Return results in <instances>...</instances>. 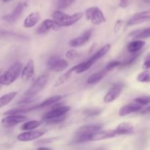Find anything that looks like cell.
I'll return each instance as SVG.
<instances>
[{
    "mask_svg": "<svg viewBox=\"0 0 150 150\" xmlns=\"http://www.w3.org/2000/svg\"><path fill=\"white\" fill-rule=\"evenodd\" d=\"M102 128L103 125L100 124L86 125L81 126L75 131L74 139L76 142H79V143L89 142L90 136L93 133L101 130Z\"/></svg>",
    "mask_w": 150,
    "mask_h": 150,
    "instance_id": "obj_3",
    "label": "cell"
},
{
    "mask_svg": "<svg viewBox=\"0 0 150 150\" xmlns=\"http://www.w3.org/2000/svg\"><path fill=\"white\" fill-rule=\"evenodd\" d=\"M48 76L46 74L42 75V76H39L36 80L34 81L32 83L31 87L28 89V90L25 92L24 96L25 97H35L42 90L44 87H45V84L48 82Z\"/></svg>",
    "mask_w": 150,
    "mask_h": 150,
    "instance_id": "obj_6",
    "label": "cell"
},
{
    "mask_svg": "<svg viewBox=\"0 0 150 150\" xmlns=\"http://www.w3.org/2000/svg\"><path fill=\"white\" fill-rule=\"evenodd\" d=\"M27 4L26 2H19L17 5L15 7L13 11L9 14L5 15L2 17V19L5 21L9 22V23H13L16 22L18 19L20 18L21 14L23 13V10L26 7Z\"/></svg>",
    "mask_w": 150,
    "mask_h": 150,
    "instance_id": "obj_9",
    "label": "cell"
},
{
    "mask_svg": "<svg viewBox=\"0 0 150 150\" xmlns=\"http://www.w3.org/2000/svg\"><path fill=\"white\" fill-rule=\"evenodd\" d=\"M144 113H150V105L144 111Z\"/></svg>",
    "mask_w": 150,
    "mask_h": 150,
    "instance_id": "obj_41",
    "label": "cell"
},
{
    "mask_svg": "<svg viewBox=\"0 0 150 150\" xmlns=\"http://www.w3.org/2000/svg\"><path fill=\"white\" fill-rule=\"evenodd\" d=\"M122 24H123L122 20L117 21L115 25H114V32H115V33H117V32L121 29L122 26Z\"/></svg>",
    "mask_w": 150,
    "mask_h": 150,
    "instance_id": "obj_39",
    "label": "cell"
},
{
    "mask_svg": "<svg viewBox=\"0 0 150 150\" xmlns=\"http://www.w3.org/2000/svg\"><path fill=\"white\" fill-rule=\"evenodd\" d=\"M108 72L105 70V68H103V70H101L100 71H98L97 73H94L92 76H89L88 78L87 81H86V83L88 84H94V83H97L99 81H100L103 79L105 76V75L108 73Z\"/></svg>",
    "mask_w": 150,
    "mask_h": 150,
    "instance_id": "obj_23",
    "label": "cell"
},
{
    "mask_svg": "<svg viewBox=\"0 0 150 150\" xmlns=\"http://www.w3.org/2000/svg\"><path fill=\"white\" fill-rule=\"evenodd\" d=\"M70 111V106L59 105L45 113L42 117V119L47 124H54V123L60 122L65 120L67 114Z\"/></svg>",
    "mask_w": 150,
    "mask_h": 150,
    "instance_id": "obj_2",
    "label": "cell"
},
{
    "mask_svg": "<svg viewBox=\"0 0 150 150\" xmlns=\"http://www.w3.org/2000/svg\"><path fill=\"white\" fill-rule=\"evenodd\" d=\"M61 26L58 25V23L54 19H45L42 22L39 27L37 29L38 34H45L49 32L50 30H59Z\"/></svg>",
    "mask_w": 150,
    "mask_h": 150,
    "instance_id": "obj_14",
    "label": "cell"
},
{
    "mask_svg": "<svg viewBox=\"0 0 150 150\" xmlns=\"http://www.w3.org/2000/svg\"><path fill=\"white\" fill-rule=\"evenodd\" d=\"M17 92H12L10 93H7L6 95H2L0 98V108H3L4 106L7 105V104L10 103L17 95Z\"/></svg>",
    "mask_w": 150,
    "mask_h": 150,
    "instance_id": "obj_26",
    "label": "cell"
},
{
    "mask_svg": "<svg viewBox=\"0 0 150 150\" xmlns=\"http://www.w3.org/2000/svg\"><path fill=\"white\" fill-rule=\"evenodd\" d=\"M2 1L4 3H7V2H9V1H10L11 0H2Z\"/></svg>",
    "mask_w": 150,
    "mask_h": 150,
    "instance_id": "obj_43",
    "label": "cell"
},
{
    "mask_svg": "<svg viewBox=\"0 0 150 150\" xmlns=\"http://www.w3.org/2000/svg\"><path fill=\"white\" fill-rule=\"evenodd\" d=\"M27 119L26 117L20 115V114H12V115H9L3 118L1 120V125L2 127L8 128V127H14L20 123L26 121Z\"/></svg>",
    "mask_w": 150,
    "mask_h": 150,
    "instance_id": "obj_8",
    "label": "cell"
},
{
    "mask_svg": "<svg viewBox=\"0 0 150 150\" xmlns=\"http://www.w3.org/2000/svg\"><path fill=\"white\" fill-rule=\"evenodd\" d=\"M144 69L145 70H149L150 68V52L146 55V58H145L143 66H142Z\"/></svg>",
    "mask_w": 150,
    "mask_h": 150,
    "instance_id": "obj_38",
    "label": "cell"
},
{
    "mask_svg": "<svg viewBox=\"0 0 150 150\" xmlns=\"http://www.w3.org/2000/svg\"><path fill=\"white\" fill-rule=\"evenodd\" d=\"M142 108H143V105L138 103H131L121 107L119 110L118 114L120 117H124V116L128 115V114H132V113L140 111Z\"/></svg>",
    "mask_w": 150,
    "mask_h": 150,
    "instance_id": "obj_16",
    "label": "cell"
},
{
    "mask_svg": "<svg viewBox=\"0 0 150 150\" xmlns=\"http://www.w3.org/2000/svg\"><path fill=\"white\" fill-rule=\"evenodd\" d=\"M86 18L94 25H100L106 21L102 10L98 7H90L85 10Z\"/></svg>",
    "mask_w": 150,
    "mask_h": 150,
    "instance_id": "obj_5",
    "label": "cell"
},
{
    "mask_svg": "<svg viewBox=\"0 0 150 150\" xmlns=\"http://www.w3.org/2000/svg\"><path fill=\"white\" fill-rule=\"evenodd\" d=\"M35 73V63L32 59H29L23 67L21 73V79L24 81H27L34 76Z\"/></svg>",
    "mask_w": 150,
    "mask_h": 150,
    "instance_id": "obj_17",
    "label": "cell"
},
{
    "mask_svg": "<svg viewBox=\"0 0 150 150\" xmlns=\"http://www.w3.org/2000/svg\"><path fill=\"white\" fill-rule=\"evenodd\" d=\"M132 0H120V7L122 8H126L128 7L131 3Z\"/></svg>",
    "mask_w": 150,
    "mask_h": 150,
    "instance_id": "obj_40",
    "label": "cell"
},
{
    "mask_svg": "<svg viewBox=\"0 0 150 150\" xmlns=\"http://www.w3.org/2000/svg\"><path fill=\"white\" fill-rule=\"evenodd\" d=\"M62 98V95H54V96L50 97V98H47L45 100L42 101L40 103L41 108H45V107L50 106L51 105H54V103H57L59 101H60Z\"/></svg>",
    "mask_w": 150,
    "mask_h": 150,
    "instance_id": "obj_27",
    "label": "cell"
},
{
    "mask_svg": "<svg viewBox=\"0 0 150 150\" xmlns=\"http://www.w3.org/2000/svg\"><path fill=\"white\" fill-rule=\"evenodd\" d=\"M110 49H111V44H106V45H105L104 46H103L100 49L98 50L97 52H95V54L89 58V59L93 62V64H95L98 60H99L100 59L102 58L103 56H105V54L109 51Z\"/></svg>",
    "mask_w": 150,
    "mask_h": 150,
    "instance_id": "obj_24",
    "label": "cell"
},
{
    "mask_svg": "<svg viewBox=\"0 0 150 150\" xmlns=\"http://www.w3.org/2000/svg\"><path fill=\"white\" fill-rule=\"evenodd\" d=\"M84 114L87 116H95L98 115L100 113V110L99 109H93V108H89V109H86V111H84Z\"/></svg>",
    "mask_w": 150,
    "mask_h": 150,
    "instance_id": "obj_37",
    "label": "cell"
},
{
    "mask_svg": "<svg viewBox=\"0 0 150 150\" xmlns=\"http://www.w3.org/2000/svg\"><path fill=\"white\" fill-rule=\"evenodd\" d=\"M136 80L141 83H148L150 81V70H146L138 75Z\"/></svg>",
    "mask_w": 150,
    "mask_h": 150,
    "instance_id": "obj_29",
    "label": "cell"
},
{
    "mask_svg": "<svg viewBox=\"0 0 150 150\" xmlns=\"http://www.w3.org/2000/svg\"><path fill=\"white\" fill-rule=\"evenodd\" d=\"M143 1L144 3H146V4H149L150 0H143Z\"/></svg>",
    "mask_w": 150,
    "mask_h": 150,
    "instance_id": "obj_42",
    "label": "cell"
},
{
    "mask_svg": "<svg viewBox=\"0 0 150 150\" xmlns=\"http://www.w3.org/2000/svg\"><path fill=\"white\" fill-rule=\"evenodd\" d=\"M59 139L58 137H53V138H47V139H38L34 142V146H42L44 144H48L54 143L57 142Z\"/></svg>",
    "mask_w": 150,
    "mask_h": 150,
    "instance_id": "obj_30",
    "label": "cell"
},
{
    "mask_svg": "<svg viewBox=\"0 0 150 150\" xmlns=\"http://www.w3.org/2000/svg\"><path fill=\"white\" fill-rule=\"evenodd\" d=\"M150 37V27L146 28V29H141L136 32L133 38L135 39H144V38H148Z\"/></svg>",
    "mask_w": 150,
    "mask_h": 150,
    "instance_id": "obj_31",
    "label": "cell"
},
{
    "mask_svg": "<svg viewBox=\"0 0 150 150\" xmlns=\"http://www.w3.org/2000/svg\"><path fill=\"white\" fill-rule=\"evenodd\" d=\"M79 56V52L74 49L68 50L65 54L66 58L68 59H74L77 58Z\"/></svg>",
    "mask_w": 150,
    "mask_h": 150,
    "instance_id": "obj_35",
    "label": "cell"
},
{
    "mask_svg": "<svg viewBox=\"0 0 150 150\" xmlns=\"http://www.w3.org/2000/svg\"><path fill=\"white\" fill-rule=\"evenodd\" d=\"M134 102L138 103L144 106V105H148L150 103V96L149 95H144V96H140L136 98L134 100Z\"/></svg>",
    "mask_w": 150,
    "mask_h": 150,
    "instance_id": "obj_33",
    "label": "cell"
},
{
    "mask_svg": "<svg viewBox=\"0 0 150 150\" xmlns=\"http://www.w3.org/2000/svg\"><path fill=\"white\" fill-rule=\"evenodd\" d=\"M84 13L82 12L74 13L73 15H67L60 10H56L51 14L52 18L58 23L61 27L63 26H70L79 21L83 16Z\"/></svg>",
    "mask_w": 150,
    "mask_h": 150,
    "instance_id": "obj_1",
    "label": "cell"
},
{
    "mask_svg": "<svg viewBox=\"0 0 150 150\" xmlns=\"http://www.w3.org/2000/svg\"><path fill=\"white\" fill-rule=\"evenodd\" d=\"M139 55H140V54H139V53H138V54L135 53V54H133V56H131L130 58L127 59V60H125V61L123 62H122L121 66H127V65H129V64H132V63L134 62L135 60H136V59L139 57Z\"/></svg>",
    "mask_w": 150,
    "mask_h": 150,
    "instance_id": "obj_36",
    "label": "cell"
},
{
    "mask_svg": "<svg viewBox=\"0 0 150 150\" xmlns=\"http://www.w3.org/2000/svg\"><path fill=\"white\" fill-rule=\"evenodd\" d=\"M150 19V10H145V11L139 12L133 15L130 19L127 21L126 26H131L133 25L139 24L144 23Z\"/></svg>",
    "mask_w": 150,
    "mask_h": 150,
    "instance_id": "obj_13",
    "label": "cell"
},
{
    "mask_svg": "<svg viewBox=\"0 0 150 150\" xmlns=\"http://www.w3.org/2000/svg\"><path fill=\"white\" fill-rule=\"evenodd\" d=\"M40 19V15L38 12H33L28 15L24 20L23 26L25 28H31L35 26Z\"/></svg>",
    "mask_w": 150,
    "mask_h": 150,
    "instance_id": "obj_20",
    "label": "cell"
},
{
    "mask_svg": "<svg viewBox=\"0 0 150 150\" xmlns=\"http://www.w3.org/2000/svg\"><path fill=\"white\" fill-rule=\"evenodd\" d=\"M76 65L73 66V67H71L70 69H69L67 71H66L65 73H63L62 75L59 76V77L57 79V80L56 81V82L54 83V86L57 87V86H59L61 85H62L63 83H64V82L67 81L72 76L73 73H76Z\"/></svg>",
    "mask_w": 150,
    "mask_h": 150,
    "instance_id": "obj_22",
    "label": "cell"
},
{
    "mask_svg": "<svg viewBox=\"0 0 150 150\" xmlns=\"http://www.w3.org/2000/svg\"><path fill=\"white\" fill-rule=\"evenodd\" d=\"M41 108L40 104L36 105H32L30 107H23V108H13L9 111L4 112L5 115H12V114H26V113L29 112V111H34V110H38Z\"/></svg>",
    "mask_w": 150,
    "mask_h": 150,
    "instance_id": "obj_19",
    "label": "cell"
},
{
    "mask_svg": "<svg viewBox=\"0 0 150 150\" xmlns=\"http://www.w3.org/2000/svg\"><path fill=\"white\" fill-rule=\"evenodd\" d=\"M122 64V62L120 61H112V62H110L108 64H107V65L105 66L104 68L105 69V70H107L108 72L111 71V70H113L114 68H115V67H120V66H121Z\"/></svg>",
    "mask_w": 150,
    "mask_h": 150,
    "instance_id": "obj_34",
    "label": "cell"
},
{
    "mask_svg": "<svg viewBox=\"0 0 150 150\" xmlns=\"http://www.w3.org/2000/svg\"><path fill=\"white\" fill-rule=\"evenodd\" d=\"M114 130L118 135H126L130 134L134 132V127L130 123L122 122L117 125V127L114 129Z\"/></svg>",
    "mask_w": 150,
    "mask_h": 150,
    "instance_id": "obj_18",
    "label": "cell"
},
{
    "mask_svg": "<svg viewBox=\"0 0 150 150\" xmlns=\"http://www.w3.org/2000/svg\"><path fill=\"white\" fill-rule=\"evenodd\" d=\"M47 64H48V67L50 70L56 72V73L64 71L69 66L67 61L62 59H59L57 57H51L48 59Z\"/></svg>",
    "mask_w": 150,
    "mask_h": 150,
    "instance_id": "obj_7",
    "label": "cell"
},
{
    "mask_svg": "<svg viewBox=\"0 0 150 150\" xmlns=\"http://www.w3.org/2000/svg\"><path fill=\"white\" fill-rule=\"evenodd\" d=\"M93 62L91 61L90 59H88L86 61L83 62L81 63V64H79L76 65V73L77 74L79 73H83V72L86 71V70H89L92 65H93Z\"/></svg>",
    "mask_w": 150,
    "mask_h": 150,
    "instance_id": "obj_28",
    "label": "cell"
},
{
    "mask_svg": "<svg viewBox=\"0 0 150 150\" xmlns=\"http://www.w3.org/2000/svg\"><path fill=\"white\" fill-rule=\"evenodd\" d=\"M92 32H93V29H92L86 30L81 35H79V37L70 40L69 41V45L71 47H73V48L82 46V45L86 44L89 40L92 35Z\"/></svg>",
    "mask_w": 150,
    "mask_h": 150,
    "instance_id": "obj_12",
    "label": "cell"
},
{
    "mask_svg": "<svg viewBox=\"0 0 150 150\" xmlns=\"http://www.w3.org/2000/svg\"><path fill=\"white\" fill-rule=\"evenodd\" d=\"M22 68L21 62H16L11 66L7 71L4 72L0 77V83L4 86L13 83L18 77Z\"/></svg>",
    "mask_w": 150,
    "mask_h": 150,
    "instance_id": "obj_4",
    "label": "cell"
},
{
    "mask_svg": "<svg viewBox=\"0 0 150 150\" xmlns=\"http://www.w3.org/2000/svg\"><path fill=\"white\" fill-rule=\"evenodd\" d=\"M76 0H59L57 3V8L58 10H63L70 7Z\"/></svg>",
    "mask_w": 150,
    "mask_h": 150,
    "instance_id": "obj_32",
    "label": "cell"
},
{
    "mask_svg": "<svg viewBox=\"0 0 150 150\" xmlns=\"http://www.w3.org/2000/svg\"><path fill=\"white\" fill-rule=\"evenodd\" d=\"M117 134L114 130H100L93 133L90 136L89 141L92 142H98V141L105 140V139H112V138L117 136Z\"/></svg>",
    "mask_w": 150,
    "mask_h": 150,
    "instance_id": "obj_15",
    "label": "cell"
},
{
    "mask_svg": "<svg viewBox=\"0 0 150 150\" xmlns=\"http://www.w3.org/2000/svg\"><path fill=\"white\" fill-rule=\"evenodd\" d=\"M42 122H43V121H42V120H32V121L26 122L22 125L21 129L22 130H24V131L32 130L40 126L42 124Z\"/></svg>",
    "mask_w": 150,
    "mask_h": 150,
    "instance_id": "obj_25",
    "label": "cell"
},
{
    "mask_svg": "<svg viewBox=\"0 0 150 150\" xmlns=\"http://www.w3.org/2000/svg\"><path fill=\"white\" fill-rule=\"evenodd\" d=\"M145 44H146V42L144 40H133L127 44V50L130 53L135 54V53H137L139 51H141L144 47Z\"/></svg>",
    "mask_w": 150,
    "mask_h": 150,
    "instance_id": "obj_21",
    "label": "cell"
},
{
    "mask_svg": "<svg viewBox=\"0 0 150 150\" xmlns=\"http://www.w3.org/2000/svg\"><path fill=\"white\" fill-rule=\"evenodd\" d=\"M46 133L45 130H28V131L22 133L17 136V139L19 142H26L30 141L36 140L41 136H43Z\"/></svg>",
    "mask_w": 150,
    "mask_h": 150,
    "instance_id": "obj_11",
    "label": "cell"
},
{
    "mask_svg": "<svg viewBox=\"0 0 150 150\" xmlns=\"http://www.w3.org/2000/svg\"><path fill=\"white\" fill-rule=\"evenodd\" d=\"M123 84L121 83H117L113 85L112 87L108 90L106 95L104 96L103 101L105 103H110L114 102L117 99L120 98L122 91Z\"/></svg>",
    "mask_w": 150,
    "mask_h": 150,
    "instance_id": "obj_10",
    "label": "cell"
}]
</instances>
